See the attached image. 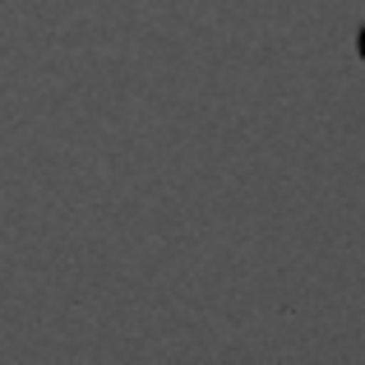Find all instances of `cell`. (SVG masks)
Instances as JSON below:
<instances>
[{
    "label": "cell",
    "instance_id": "1",
    "mask_svg": "<svg viewBox=\"0 0 365 365\" xmlns=\"http://www.w3.org/2000/svg\"><path fill=\"white\" fill-rule=\"evenodd\" d=\"M356 51H361V61H365V24H361V33H356Z\"/></svg>",
    "mask_w": 365,
    "mask_h": 365
}]
</instances>
